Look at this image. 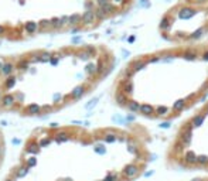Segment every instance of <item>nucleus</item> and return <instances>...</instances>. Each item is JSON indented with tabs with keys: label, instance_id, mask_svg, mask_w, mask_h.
Instances as JSON below:
<instances>
[{
	"label": "nucleus",
	"instance_id": "a211bd4d",
	"mask_svg": "<svg viewBox=\"0 0 208 181\" xmlns=\"http://www.w3.org/2000/svg\"><path fill=\"white\" fill-rule=\"evenodd\" d=\"M35 163H37V160L34 157H31L30 160H28V165H35Z\"/></svg>",
	"mask_w": 208,
	"mask_h": 181
},
{
	"label": "nucleus",
	"instance_id": "6ab92c4d",
	"mask_svg": "<svg viewBox=\"0 0 208 181\" xmlns=\"http://www.w3.org/2000/svg\"><path fill=\"white\" fill-rule=\"evenodd\" d=\"M48 143H50V140H48V139H47V140H44V142H41V143H40V146H41V147H43V146H47Z\"/></svg>",
	"mask_w": 208,
	"mask_h": 181
},
{
	"label": "nucleus",
	"instance_id": "f8f14e48",
	"mask_svg": "<svg viewBox=\"0 0 208 181\" xmlns=\"http://www.w3.org/2000/svg\"><path fill=\"white\" fill-rule=\"evenodd\" d=\"M68 137H67V134L65 133H60V134H57L55 137H54V140H55L57 143H62V142H65Z\"/></svg>",
	"mask_w": 208,
	"mask_h": 181
},
{
	"label": "nucleus",
	"instance_id": "6e6552de",
	"mask_svg": "<svg viewBox=\"0 0 208 181\" xmlns=\"http://www.w3.org/2000/svg\"><path fill=\"white\" fill-rule=\"evenodd\" d=\"M28 112H30V113H33V115H37V113H40V112H41V108L38 106V105L33 103V105H30V106H28Z\"/></svg>",
	"mask_w": 208,
	"mask_h": 181
},
{
	"label": "nucleus",
	"instance_id": "412c9836",
	"mask_svg": "<svg viewBox=\"0 0 208 181\" xmlns=\"http://www.w3.org/2000/svg\"><path fill=\"white\" fill-rule=\"evenodd\" d=\"M51 127H58V123H51Z\"/></svg>",
	"mask_w": 208,
	"mask_h": 181
},
{
	"label": "nucleus",
	"instance_id": "2eb2a0df",
	"mask_svg": "<svg viewBox=\"0 0 208 181\" xmlns=\"http://www.w3.org/2000/svg\"><path fill=\"white\" fill-rule=\"evenodd\" d=\"M27 173H28V167H24L20 171H17V177H24V175H27Z\"/></svg>",
	"mask_w": 208,
	"mask_h": 181
},
{
	"label": "nucleus",
	"instance_id": "9b49d317",
	"mask_svg": "<svg viewBox=\"0 0 208 181\" xmlns=\"http://www.w3.org/2000/svg\"><path fill=\"white\" fill-rule=\"evenodd\" d=\"M17 68H18V70H21V71H26V70L28 68V61H26V60H21V61H18V65H17Z\"/></svg>",
	"mask_w": 208,
	"mask_h": 181
},
{
	"label": "nucleus",
	"instance_id": "aec40b11",
	"mask_svg": "<svg viewBox=\"0 0 208 181\" xmlns=\"http://www.w3.org/2000/svg\"><path fill=\"white\" fill-rule=\"evenodd\" d=\"M4 31H6V28L3 26H0V34H4Z\"/></svg>",
	"mask_w": 208,
	"mask_h": 181
},
{
	"label": "nucleus",
	"instance_id": "39448f33",
	"mask_svg": "<svg viewBox=\"0 0 208 181\" xmlns=\"http://www.w3.org/2000/svg\"><path fill=\"white\" fill-rule=\"evenodd\" d=\"M13 71H14V65H13L11 62L3 64V70H1V74H3V75H6V77H10V75L13 74Z\"/></svg>",
	"mask_w": 208,
	"mask_h": 181
},
{
	"label": "nucleus",
	"instance_id": "dca6fc26",
	"mask_svg": "<svg viewBox=\"0 0 208 181\" xmlns=\"http://www.w3.org/2000/svg\"><path fill=\"white\" fill-rule=\"evenodd\" d=\"M41 61H50L51 60V54L50 53H44V54H41Z\"/></svg>",
	"mask_w": 208,
	"mask_h": 181
},
{
	"label": "nucleus",
	"instance_id": "bb28decb",
	"mask_svg": "<svg viewBox=\"0 0 208 181\" xmlns=\"http://www.w3.org/2000/svg\"><path fill=\"white\" fill-rule=\"evenodd\" d=\"M0 98H1V94H0Z\"/></svg>",
	"mask_w": 208,
	"mask_h": 181
},
{
	"label": "nucleus",
	"instance_id": "f3484780",
	"mask_svg": "<svg viewBox=\"0 0 208 181\" xmlns=\"http://www.w3.org/2000/svg\"><path fill=\"white\" fill-rule=\"evenodd\" d=\"M108 3H111V1H109V0H96V4H98L99 7H102V6L108 4Z\"/></svg>",
	"mask_w": 208,
	"mask_h": 181
},
{
	"label": "nucleus",
	"instance_id": "4be33fe9",
	"mask_svg": "<svg viewBox=\"0 0 208 181\" xmlns=\"http://www.w3.org/2000/svg\"><path fill=\"white\" fill-rule=\"evenodd\" d=\"M1 70H3V62L0 61V72H1Z\"/></svg>",
	"mask_w": 208,
	"mask_h": 181
},
{
	"label": "nucleus",
	"instance_id": "9d476101",
	"mask_svg": "<svg viewBox=\"0 0 208 181\" xmlns=\"http://www.w3.org/2000/svg\"><path fill=\"white\" fill-rule=\"evenodd\" d=\"M17 79L14 78V77H7V81H6V87L10 89V88H13L14 85H16Z\"/></svg>",
	"mask_w": 208,
	"mask_h": 181
},
{
	"label": "nucleus",
	"instance_id": "0eeeda50",
	"mask_svg": "<svg viewBox=\"0 0 208 181\" xmlns=\"http://www.w3.org/2000/svg\"><path fill=\"white\" fill-rule=\"evenodd\" d=\"M81 20H82V16H80V14H71L68 24L70 26H77L78 23H81Z\"/></svg>",
	"mask_w": 208,
	"mask_h": 181
},
{
	"label": "nucleus",
	"instance_id": "f03ea898",
	"mask_svg": "<svg viewBox=\"0 0 208 181\" xmlns=\"http://www.w3.org/2000/svg\"><path fill=\"white\" fill-rule=\"evenodd\" d=\"M96 21V14L94 10H87L84 14H82V20H81V23H84L85 26H88V24H94Z\"/></svg>",
	"mask_w": 208,
	"mask_h": 181
},
{
	"label": "nucleus",
	"instance_id": "5701e85b",
	"mask_svg": "<svg viewBox=\"0 0 208 181\" xmlns=\"http://www.w3.org/2000/svg\"><path fill=\"white\" fill-rule=\"evenodd\" d=\"M115 1H118V3H122V1H125V0H115Z\"/></svg>",
	"mask_w": 208,
	"mask_h": 181
},
{
	"label": "nucleus",
	"instance_id": "f257e3e1",
	"mask_svg": "<svg viewBox=\"0 0 208 181\" xmlns=\"http://www.w3.org/2000/svg\"><path fill=\"white\" fill-rule=\"evenodd\" d=\"M168 160L185 170L208 171V103L177 130Z\"/></svg>",
	"mask_w": 208,
	"mask_h": 181
},
{
	"label": "nucleus",
	"instance_id": "b1692460",
	"mask_svg": "<svg viewBox=\"0 0 208 181\" xmlns=\"http://www.w3.org/2000/svg\"><path fill=\"white\" fill-rule=\"evenodd\" d=\"M194 1H198V3H201V1H204V0H194Z\"/></svg>",
	"mask_w": 208,
	"mask_h": 181
},
{
	"label": "nucleus",
	"instance_id": "4468645a",
	"mask_svg": "<svg viewBox=\"0 0 208 181\" xmlns=\"http://www.w3.org/2000/svg\"><path fill=\"white\" fill-rule=\"evenodd\" d=\"M168 26H170V23H168V18H167V17H164V18L161 20L160 27H161V28H163V30H167V28H168Z\"/></svg>",
	"mask_w": 208,
	"mask_h": 181
},
{
	"label": "nucleus",
	"instance_id": "7ed1b4c3",
	"mask_svg": "<svg viewBox=\"0 0 208 181\" xmlns=\"http://www.w3.org/2000/svg\"><path fill=\"white\" fill-rule=\"evenodd\" d=\"M14 96L13 95H4L3 98H1V106L3 108H11L13 105H14Z\"/></svg>",
	"mask_w": 208,
	"mask_h": 181
},
{
	"label": "nucleus",
	"instance_id": "393cba45",
	"mask_svg": "<svg viewBox=\"0 0 208 181\" xmlns=\"http://www.w3.org/2000/svg\"><path fill=\"white\" fill-rule=\"evenodd\" d=\"M0 154H1V149H0Z\"/></svg>",
	"mask_w": 208,
	"mask_h": 181
},
{
	"label": "nucleus",
	"instance_id": "ddd939ff",
	"mask_svg": "<svg viewBox=\"0 0 208 181\" xmlns=\"http://www.w3.org/2000/svg\"><path fill=\"white\" fill-rule=\"evenodd\" d=\"M48 27H51V21H47V20H44V21L38 23V28H40V30H47Z\"/></svg>",
	"mask_w": 208,
	"mask_h": 181
},
{
	"label": "nucleus",
	"instance_id": "20e7f679",
	"mask_svg": "<svg viewBox=\"0 0 208 181\" xmlns=\"http://www.w3.org/2000/svg\"><path fill=\"white\" fill-rule=\"evenodd\" d=\"M84 94H85V87H84V85H80V87L72 89V92L70 94V96H71L72 99H78V98H81Z\"/></svg>",
	"mask_w": 208,
	"mask_h": 181
},
{
	"label": "nucleus",
	"instance_id": "423d86ee",
	"mask_svg": "<svg viewBox=\"0 0 208 181\" xmlns=\"http://www.w3.org/2000/svg\"><path fill=\"white\" fill-rule=\"evenodd\" d=\"M24 28H26V31L28 33V34H34V33L38 30V23H26L24 24Z\"/></svg>",
	"mask_w": 208,
	"mask_h": 181
},
{
	"label": "nucleus",
	"instance_id": "1a4fd4ad",
	"mask_svg": "<svg viewBox=\"0 0 208 181\" xmlns=\"http://www.w3.org/2000/svg\"><path fill=\"white\" fill-rule=\"evenodd\" d=\"M102 10H104L106 14H109V13H113L115 11V6L113 4H111V3H108V4H105V6H102Z\"/></svg>",
	"mask_w": 208,
	"mask_h": 181
},
{
	"label": "nucleus",
	"instance_id": "a878e982",
	"mask_svg": "<svg viewBox=\"0 0 208 181\" xmlns=\"http://www.w3.org/2000/svg\"><path fill=\"white\" fill-rule=\"evenodd\" d=\"M7 181H13V180H7Z\"/></svg>",
	"mask_w": 208,
	"mask_h": 181
}]
</instances>
